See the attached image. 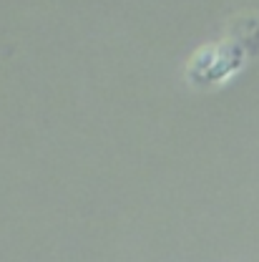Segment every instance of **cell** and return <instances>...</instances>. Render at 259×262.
Instances as JSON below:
<instances>
[{
  "label": "cell",
  "mask_w": 259,
  "mask_h": 262,
  "mask_svg": "<svg viewBox=\"0 0 259 262\" xmlns=\"http://www.w3.org/2000/svg\"><path fill=\"white\" fill-rule=\"evenodd\" d=\"M231 35L237 38L239 48H244L249 56H259V18H239Z\"/></svg>",
  "instance_id": "6da1fadb"
}]
</instances>
